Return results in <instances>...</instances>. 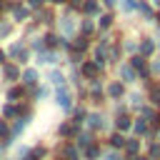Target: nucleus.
Returning a JSON list of instances; mask_svg holds the SVG:
<instances>
[{
  "instance_id": "1",
  "label": "nucleus",
  "mask_w": 160,
  "mask_h": 160,
  "mask_svg": "<svg viewBox=\"0 0 160 160\" xmlns=\"http://www.w3.org/2000/svg\"><path fill=\"white\" fill-rule=\"evenodd\" d=\"M58 105H60L62 110H70V105H72V95L68 92V88H65V85L58 90Z\"/></svg>"
},
{
  "instance_id": "2",
  "label": "nucleus",
  "mask_w": 160,
  "mask_h": 160,
  "mask_svg": "<svg viewBox=\"0 0 160 160\" xmlns=\"http://www.w3.org/2000/svg\"><path fill=\"white\" fill-rule=\"evenodd\" d=\"M115 128H118V132H128V130L132 128V120H130V115H118V120H115Z\"/></svg>"
},
{
  "instance_id": "3",
  "label": "nucleus",
  "mask_w": 160,
  "mask_h": 160,
  "mask_svg": "<svg viewBox=\"0 0 160 160\" xmlns=\"http://www.w3.org/2000/svg\"><path fill=\"white\" fill-rule=\"evenodd\" d=\"M98 72H100V65H98V62H85V65H82V75H85V78L92 80V78H98Z\"/></svg>"
},
{
  "instance_id": "4",
  "label": "nucleus",
  "mask_w": 160,
  "mask_h": 160,
  "mask_svg": "<svg viewBox=\"0 0 160 160\" xmlns=\"http://www.w3.org/2000/svg\"><path fill=\"white\" fill-rule=\"evenodd\" d=\"M122 92H125V88H122V82H110V85H108V95H110V98H115V100H120V98H122Z\"/></svg>"
},
{
  "instance_id": "5",
  "label": "nucleus",
  "mask_w": 160,
  "mask_h": 160,
  "mask_svg": "<svg viewBox=\"0 0 160 160\" xmlns=\"http://www.w3.org/2000/svg\"><path fill=\"white\" fill-rule=\"evenodd\" d=\"M132 130H135L138 135H148V132H150V125H148L145 118H138V120L132 122Z\"/></svg>"
},
{
  "instance_id": "6",
  "label": "nucleus",
  "mask_w": 160,
  "mask_h": 160,
  "mask_svg": "<svg viewBox=\"0 0 160 160\" xmlns=\"http://www.w3.org/2000/svg\"><path fill=\"white\" fill-rule=\"evenodd\" d=\"M130 68H135V70H140L142 75H148V68H145V58H140V55L130 58Z\"/></svg>"
},
{
  "instance_id": "7",
  "label": "nucleus",
  "mask_w": 160,
  "mask_h": 160,
  "mask_svg": "<svg viewBox=\"0 0 160 160\" xmlns=\"http://www.w3.org/2000/svg\"><path fill=\"white\" fill-rule=\"evenodd\" d=\"M120 78H122V82H132V80H135V68L122 65V68H120Z\"/></svg>"
},
{
  "instance_id": "8",
  "label": "nucleus",
  "mask_w": 160,
  "mask_h": 160,
  "mask_svg": "<svg viewBox=\"0 0 160 160\" xmlns=\"http://www.w3.org/2000/svg\"><path fill=\"white\" fill-rule=\"evenodd\" d=\"M60 135H62V138H72V135H78V125H75V122H65V125H60Z\"/></svg>"
},
{
  "instance_id": "9",
  "label": "nucleus",
  "mask_w": 160,
  "mask_h": 160,
  "mask_svg": "<svg viewBox=\"0 0 160 160\" xmlns=\"http://www.w3.org/2000/svg\"><path fill=\"white\" fill-rule=\"evenodd\" d=\"M148 90H150V102L152 105H160V82L148 85Z\"/></svg>"
},
{
  "instance_id": "10",
  "label": "nucleus",
  "mask_w": 160,
  "mask_h": 160,
  "mask_svg": "<svg viewBox=\"0 0 160 160\" xmlns=\"http://www.w3.org/2000/svg\"><path fill=\"white\" fill-rule=\"evenodd\" d=\"M88 125H90L92 130H100V128H105V120H102V115H98V112H95V115H90V118H88Z\"/></svg>"
},
{
  "instance_id": "11",
  "label": "nucleus",
  "mask_w": 160,
  "mask_h": 160,
  "mask_svg": "<svg viewBox=\"0 0 160 160\" xmlns=\"http://www.w3.org/2000/svg\"><path fill=\"white\" fill-rule=\"evenodd\" d=\"M110 145H112V148H125L128 140L122 138V132H112V135H110Z\"/></svg>"
},
{
  "instance_id": "12",
  "label": "nucleus",
  "mask_w": 160,
  "mask_h": 160,
  "mask_svg": "<svg viewBox=\"0 0 160 160\" xmlns=\"http://www.w3.org/2000/svg\"><path fill=\"white\" fill-rule=\"evenodd\" d=\"M125 150H128V155H130V158H135V155H138V150H140V142H138L135 138H130V140H128V145H125Z\"/></svg>"
},
{
  "instance_id": "13",
  "label": "nucleus",
  "mask_w": 160,
  "mask_h": 160,
  "mask_svg": "<svg viewBox=\"0 0 160 160\" xmlns=\"http://www.w3.org/2000/svg\"><path fill=\"white\" fill-rule=\"evenodd\" d=\"M62 160H80V158H78V150H75L72 145H65V148H62Z\"/></svg>"
},
{
  "instance_id": "14",
  "label": "nucleus",
  "mask_w": 160,
  "mask_h": 160,
  "mask_svg": "<svg viewBox=\"0 0 160 160\" xmlns=\"http://www.w3.org/2000/svg\"><path fill=\"white\" fill-rule=\"evenodd\" d=\"M82 10H85L88 15H95V12H98V2H95V0H85V2H82Z\"/></svg>"
},
{
  "instance_id": "15",
  "label": "nucleus",
  "mask_w": 160,
  "mask_h": 160,
  "mask_svg": "<svg viewBox=\"0 0 160 160\" xmlns=\"http://www.w3.org/2000/svg\"><path fill=\"white\" fill-rule=\"evenodd\" d=\"M140 50H142V55H152L155 42H152V40H142V42H140Z\"/></svg>"
},
{
  "instance_id": "16",
  "label": "nucleus",
  "mask_w": 160,
  "mask_h": 160,
  "mask_svg": "<svg viewBox=\"0 0 160 160\" xmlns=\"http://www.w3.org/2000/svg\"><path fill=\"white\" fill-rule=\"evenodd\" d=\"M148 158H155V160L160 158V142H150L148 145Z\"/></svg>"
},
{
  "instance_id": "17",
  "label": "nucleus",
  "mask_w": 160,
  "mask_h": 160,
  "mask_svg": "<svg viewBox=\"0 0 160 160\" xmlns=\"http://www.w3.org/2000/svg\"><path fill=\"white\" fill-rule=\"evenodd\" d=\"M35 80H38V72H35V70H28V72L22 75V82H25V85H35Z\"/></svg>"
},
{
  "instance_id": "18",
  "label": "nucleus",
  "mask_w": 160,
  "mask_h": 160,
  "mask_svg": "<svg viewBox=\"0 0 160 160\" xmlns=\"http://www.w3.org/2000/svg\"><path fill=\"white\" fill-rule=\"evenodd\" d=\"M100 155V150H98V145H90V148H85V158L88 160H95Z\"/></svg>"
},
{
  "instance_id": "19",
  "label": "nucleus",
  "mask_w": 160,
  "mask_h": 160,
  "mask_svg": "<svg viewBox=\"0 0 160 160\" xmlns=\"http://www.w3.org/2000/svg\"><path fill=\"white\" fill-rule=\"evenodd\" d=\"M5 78H8V80H15V78H18V68H15V65H5Z\"/></svg>"
},
{
  "instance_id": "20",
  "label": "nucleus",
  "mask_w": 160,
  "mask_h": 160,
  "mask_svg": "<svg viewBox=\"0 0 160 160\" xmlns=\"http://www.w3.org/2000/svg\"><path fill=\"white\" fill-rule=\"evenodd\" d=\"M50 80H52L58 88H62V85H65V78H62V72H50Z\"/></svg>"
},
{
  "instance_id": "21",
  "label": "nucleus",
  "mask_w": 160,
  "mask_h": 160,
  "mask_svg": "<svg viewBox=\"0 0 160 160\" xmlns=\"http://www.w3.org/2000/svg\"><path fill=\"white\" fill-rule=\"evenodd\" d=\"M78 145L90 148V145H92V135H88V132H85V135H80V138H78Z\"/></svg>"
},
{
  "instance_id": "22",
  "label": "nucleus",
  "mask_w": 160,
  "mask_h": 160,
  "mask_svg": "<svg viewBox=\"0 0 160 160\" xmlns=\"http://www.w3.org/2000/svg\"><path fill=\"white\" fill-rule=\"evenodd\" d=\"M42 155H45V150H42V148H35V150H32V152L28 155V160H40Z\"/></svg>"
},
{
  "instance_id": "23",
  "label": "nucleus",
  "mask_w": 160,
  "mask_h": 160,
  "mask_svg": "<svg viewBox=\"0 0 160 160\" xmlns=\"http://www.w3.org/2000/svg\"><path fill=\"white\" fill-rule=\"evenodd\" d=\"M8 98H10V100H18V98H22V88H12V90L8 92Z\"/></svg>"
},
{
  "instance_id": "24",
  "label": "nucleus",
  "mask_w": 160,
  "mask_h": 160,
  "mask_svg": "<svg viewBox=\"0 0 160 160\" xmlns=\"http://www.w3.org/2000/svg\"><path fill=\"white\" fill-rule=\"evenodd\" d=\"M135 8H138V0H125V2H122V10H125V12H130V10H135Z\"/></svg>"
},
{
  "instance_id": "25",
  "label": "nucleus",
  "mask_w": 160,
  "mask_h": 160,
  "mask_svg": "<svg viewBox=\"0 0 160 160\" xmlns=\"http://www.w3.org/2000/svg\"><path fill=\"white\" fill-rule=\"evenodd\" d=\"M112 25V15H102L100 18V28H110Z\"/></svg>"
},
{
  "instance_id": "26",
  "label": "nucleus",
  "mask_w": 160,
  "mask_h": 160,
  "mask_svg": "<svg viewBox=\"0 0 160 160\" xmlns=\"http://www.w3.org/2000/svg\"><path fill=\"white\" fill-rule=\"evenodd\" d=\"M88 48V38H78L75 40V50H85Z\"/></svg>"
},
{
  "instance_id": "27",
  "label": "nucleus",
  "mask_w": 160,
  "mask_h": 160,
  "mask_svg": "<svg viewBox=\"0 0 160 160\" xmlns=\"http://www.w3.org/2000/svg\"><path fill=\"white\" fill-rule=\"evenodd\" d=\"M40 62H48V65H50V62H55V55H52V52H42V55H40Z\"/></svg>"
},
{
  "instance_id": "28",
  "label": "nucleus",
  "mask_w": 160,
  "mask_h": 160,
  "mask_svg": "<svg viewBox=\"0 0 160 160\" xmlns=\"http://www.w3.org/2000/svg\"><path fill=\"white\" fill-rule=\"evenodd\" d=\"M138 8H140V10H142L148 18H152V10H150V5H148V2H138Z\"/></svg>"
},
{
  "instance_id": "29",
  "label": "nucleus",
  "mask_w": 160,
  "mask_h": 160,
  "mask_svg": "<svg viewBox=\"0 0 160 160\" xmlns=\"http://www.w3.org/2000/svg\"><path fill=\"white\" fill-rule=\"evenodd\" d=\"M12 12H15V18H18V20H22V18H28V10H25V8H15Z\"/></svg>"
},
{
  "instance_id": "30",
  "label": "nucleus",
  "mask_w": 160,
  "mask_h": 160,
  "mask_svg": "<svg viewBox=\"0 0 160 160\" xmlns=\"http://www.w3.org/2000/svg\"><path fill=\"white\" fill-rule=\"evenodd\" d=\"M62 32H72V20H70V18L62 20Z\"/></svg>"
},
{
  "instance_id": "31",
  "label": "nucleus",
  "mask_w": 160,
  "mask_h": 160,
  "mask_svg": "<svg viewBox=\"0 0 160 160\" xmlns=\"http://www.w3.org/2000/svg\"><path fill=\"white\" fill-rule=\"evenodd\" d=\"M45 42H48L50 48H52V45H58V42H60V45H65V42H62V40H58L55 35H48V38H45Z\"/></svg>"
},
{
  "instance_id": "32",
  "label": "nucleus",
  "mask_w": 160,
  "mask_h": 160,
  "mask_svg": "<svg viewBox=\"0 0 160 160\" xmlns=\"http://www.w3.org/2000/svg\"><path fill=\"white\" fill-rule=\"evenodd\" d=\"M15 112H18V110H15L12 105H5V110H2V115H5V118H12Z\"/></svg>"
},
{
  "instance_id": "33",
  "label": "nucleus",
  "mask_w": 160,
  "mask_h": 160,
  "mask_svg": "<svg viewBox=\"0 0 160 160\" xmlns=\"http://www.w3.org/2000/svg\"><path fill=\"white\" fill-rule=\"evenodd\" d=\"M0 138H10V135H8V125H5L2 120H0Z\"/></svg>"
},
{
  "instance_id": "34",
  "label": "nucleus",
  "mask_w": 160,
  "mask_h": 160,
  "mask_svg": "<svg viewBox=\"0 0 160 160\" xmlns=\"http://www.w3.org/2000/svg\"><path fill=\"white\" fill-rule=\"evenodd\" d=\"M82 32H92V22H90V20L82 22Z\"/></svg>"
},
{
  "instance_id": "35",
  "label": "nucleus",
  "mask_w": 160,
  "mask_h": 160,
  "mask_svg": "<svg viewBox=\"0 0 160 160\" xmlns=\"http://www.w3.org/2000/svg\"><path fill=\"white\" fill-rule=\"evenodd\" d=\"M105 160H120V158H118V152H108V155H105Z\"/></svg>"
},
{
  "instance_id": "36",
  "label": "nucleus",
  "mask_w": 160,
  "mask_h": 160,
  "mask_svg": "<svg viewBox=\"0 0 160 160\" xmlns=\"http://www.w3.org/2000/svg\"><path fill=\"white\" fill-rule=\"evenodd\" d=\"M40 2H42V0H30V5H32V8H38Z\"/></svg>"
},
{
  "instance_id": "37",
  "label": "nucleus",
  "mask_w": 160,
  "mask_h": 160,
  "mask_svg": "<svg viewBox=\"0 0 160 160\" xmlns=\"http://www.w3.org/2000/svg\"><path fill=\"white\" fill-rule=\"evenodd\" d=\"M105 5H108V8H112V5H115V0H105Z\"/></svg>"
},
{
  "instance_id": "38",
  "label": "nucleus",
  "mask_w": 160,
  "mask_h": 160,
  "mask_svg": "<svg viewBox=\"0 0 160 160\" xmlns=\"http://www.w3.org/2000/svg\"><path fill=\"white\" fill-rule=\"evenodd\" d=\"M130 160H150V158H140V155H135V158H130Z\"/></svg>"
},
{
  "instance_id": "39",
  "label": "nucleus",
  "mask_w": 160,
  "mask_h": 160,
  "mask_svg": "<svg viewBox=\"0 0 160 160\" xmlns=\"http://www.w3.org/2000/svg\"><path fill=\"white\" fill-rule=\"evenodd\" d=\"M70 2H72V5H80V0H70Z\"/></svg>"
},
{
  "instance_id": "40",
  "label": "nucleus",
  "mask_w": 160,
  "mask_h": 160,
  "mask_svg": "<svg viewBox=\"0 0 160 160\" xmlns=\"http://www.w3.org/2000/svg\"><path fill=\"white\" fill-rule=\"evenodd\" d=\"M52 2H65V0H52Z\"/></svg>"
},
{
  "instance_id": "41",
  "label": "nucleus",
  "mask_w": 160,
  "mask_h": 160,
  "mask_svg": "<svg viewBox=\"0 0 160 160\" xmlns=\"http://www.w3.org/2000/svg\"><path fill=\"white\" fill-rule=\"evenodd\" d=\"M155 5H160V0H155Z\"/></svg>"
}]
</instances>
